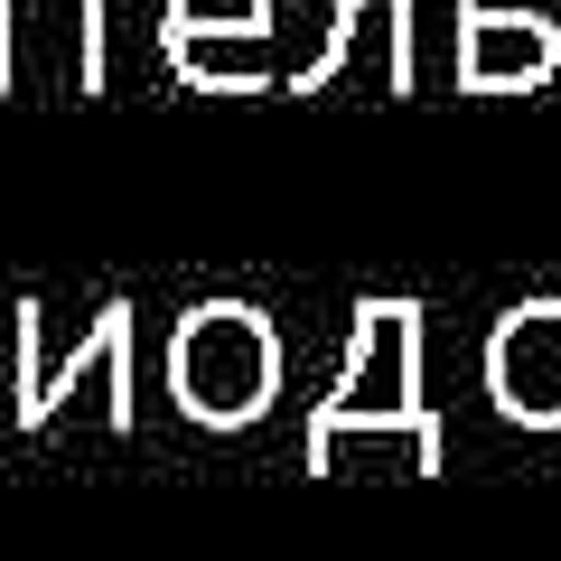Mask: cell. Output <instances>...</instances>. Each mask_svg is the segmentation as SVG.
Instances as JSON below:
<instances>
[{
    "label": "cell",
    "instance_id": "6da1fadb",
    "mask_svg": "<svg viewBox=\"0 0 561 561\" xmlns=\"http://www.w3.org/2000/svg\"><path fill=\"white\" fill-rule=\"evenodd\" d=\"M262 383H272V337H262V319H243V309H197L179 337V393L197 402V412H253Z\"/></svg>",
    "mask_w": 561,
    "mask_h": 561
},
{
    "label": "cell",
    "instance_id": "7a4b0ae2",
    "mask_svg": "<svg viewBox=\"0 0 561 561\" xmlns=\"http://www.w3.org/2000/svg\"><path fill=\"white\" fill-rule=\"evenodd\" d=\"M496 393L524 421H561V309H515L496 328Z\"/></svg>",
    "mask_w": 561,
    "mask_h": 561
},
{
    "label": "cell",
    "instance_id": "3957f363",
    "mask_svg": "<svg viewBox=\"0 0 561 561\" xmlns=\"http://www.w3.org/2000/svg\"><path fill=\"white\" fill-rule=\"evenodd\" d=\"M542 57H552V38H542L534 20H478V38H468V76H542Z\"/></svg>",
    "mask_w": 561,
    "mask_h": 561
},
{
    "label": "cell",
    "instance_id": "277c9868",
    "mask_svg": "<svg viewBox=\"0 0 561 561\" xmlns=\"http://www.w3.org/2000/svg\"><path fill=\"white\" fill-rule=\"evenodd\" d=\"M187 28H225V20H253V0H179Z\"/></svg>",
    "mask_w": 561,
    "mask_h": 561
}]
</instances>
